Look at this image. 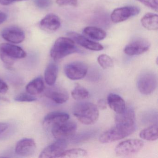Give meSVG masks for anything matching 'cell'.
<instances>
[{
    "instance_id": "6da1fadb",
    "label": "cell",
    "mask_w": 158,
    "mask_h": 158,
    "mask_svg": "<svg viewBox=\"0 0 158 158\" xmlns=\"http://www.w3.org/2000/svg\"><path fill=\"white\" fill-rule=\"evenodd\" d=\"M77 120L85 125H91L98 119V109L95 104L89 102H82L77 104L73 111Z\"/></svg>"
},
{
    "instance_id": "7a4b0ae2",
    "label": "cell",
    "mask_w": 158,
    "mask_h": 158,
    "mask_svg": "<svg viewBox=\"0 0 158 158\" xmlns=\"http://www.w3.org/2000/svg\"><path fill=\"white\" fill-rule=\"evenodd\" d=\"M75 42L70 38L60 37L55 41L50 51L51 57L59 60L68 55L78 52Z\"/></svg>"
},
{
    "instance_id": "3957f363",
    "label": "cell",
    "mask_w": 158,
    "mask_h": 158,
    "mask_svg": "<svg viewBox=\"0 0 158 158\" xmlns=\"http://www.w3.org/2000/svg\"><path fill=\"white\" fill-rule=\"evenodd\" d=\"M135 126H125L115 125V126L102 134L99 140L102 143H108L123 139L135 131Z\"/></svg>"
},
{
    "instance_id": "277c9868",
    "label": "cell",
    "mask_w": 158,
    "mask_h": 158,
    "mask_svg": "<svg viewBox=\"0 0 158 158\" xmlns=\"http://www.w3.org/2000/svg\"><path fill=\"white\" fill-rule=\"evenodd\" d=\"M77 128L75 123L68 120L52 126V132L57 140H66L74 135Z\"/></svg>"
},
{
    "instance_id": "5b68a950",
    "label": "cell",
    "mask_w": 158,
    "mask_h": 158,
    "mask_svg": "<svg viewBox=\"0 0 158 158\" xmlns=\"http://www.w3.org/2000/svg\"><path fill=\"white\" fill-rule=\"evenodd\" d=\"M144 146V142L139 139H130L121 142L115 149L116 154L120 156H128L139 152Z\"/></svg>"
},
{
    "instance_id": "8992f818",
    "label": "cell",
    "mask_w": 158,
    "mask_h": 158,
    "mask_svg": "<svg viewBox=\"0 0 158 158\" xmlns=\"http://www.w3.org/2000/svg\"><path fill=\"white\" fill-rule=\"evenodd\" d=\"M138 89L141 94L148 95L152 93L157 86V76L152 73L142 74L138 79Z\"/></svg>"
},
{
    "instance_id": "52a82bcc",
    "label": "cell",
    "mask_w": 158,
    "mask_h": 158,
    "mask_svg": "<svg viewBox=\"0 0 158 158\" xmlns=\"http://www.w3.org/2000/svg\"><path fill=\"white\" fill-rule=\"evenodd\" d=\"M88 67L86 64L80 61L70 63L65 65L64 73L69 79L79 80L84 78L87 74Z\"/></svg>"
},
{
    "instance_id": "ba28073f",
    "label": "cell",
    "mask_w": 158,
    "mask_h": 158,
    "mask_svg": "<svg viewBox=\"0 0 158 158\" xmlns=\"http://www.w3.org/2000/svg\"><path fill=\"white\" fill-rule=\"evenodd\" d=\"M67 146L66 140H57L45 148L40 154L39 158H61Z\"/></svg>"
},
{
    "instance_id": "9c48e42d",
    "label": "cell",
    "mask_w": 158,
    "mask_h": 158,
    "mask_svg": "<svg viewBox=\"0 0 158 158\" xmlns=\"http://www.w3.org/2000/svg\"><path fill=\"white\" fill-rule=\"evenodd\" d=\"M140 13L139 8L135 6H127L115 9L111 15V20L114 23H119L126 21Z\"/></svg>"
},
{
    "instance_id": "30bf717a",
    "label": "cell",
    "mask_w": 158,
    "mask_h": 158,
    "mask_svg": "<svg viewBox=\"0 0 158 158\" xmlns=\"http://www.w3.org/2000/svg\"><path fill=\"white\" fill-rule=\"evenodd\" d=\"M150 43L144 39H138L127 44L124 49L126 54L129 56L139 55L145 53L149 49Z\"/></svg>"
},
{
    "instance_id": "8fae6325",
    "label": "cell",
    "mask_w": 158,
    "mask_h": 158,
    "mask_svg": "<svg viewBox=\"0 0 158 158\" xmlns=\"http://www.w3.org/2000/svg\"><path fill=\"white\" fill-rule=\"evenodd\" d=\"M67 35L77 44L87 49L95 51H99L103 49V47L101 44L92 41L78 33L69 32Z\"/></svg>"
},
{
    "instance_id": "7c38bea8",
    "label": "cell",
    "mask_w": 158,
    "mask_h": 158,
    "mask_svg": "<svg viewBox=\"0 0 158 158\" xmlns=\"http://www.w3.org/2000/svg\"><path fill=\"white\" fill-rule=\"evenodd\" d=\"M2 36L5 40L15 44L22 43L25 38L23 31L16 26L6 27L2 31Z\"/></svg>"
},
{
    "instance_id": "4fadbf2b",
    "label": "cell",
    "mask_w": 158,
    "mask_h": 158,
    "mask_svg": "<svg viewBox=\"0 0 158 158\" xmlns=\"http://www.w3.org/2000/svg\"><path fill=\"white\" fill-rule=\"evenodd\" d=\"M36 145L32 139L24 138L19 140L16 144L15 151L18 155L28 157L35 153Z\"/></svg>"
},
{
    "instance_id": "5bb4252c",
    "label": "cell",
    "mask_w": 158,
    "mask_h": 158,
    "mask_svg": "<svg viewBox=\"0 0 158 158\" xmlns=\"http://www.w3.org/2000/svg\"><path fill=\"white\" fill-rule=\"evenodd\" d=\"M45 96L58 104H62L69 99L68 92L64 89L60 87L54 86L46 89Z\"/></svg>"
},
{
    "instance_id": "9a60e30c",
    "label": "cell",
    "mask_w": 158,
    "mask_h": 158,
    "mask_svg": "<svg viewBox=\"0 0 158 158\" xmlns=\"http://www.w3.org/2000/svg\"><path fill=\"white\" fill-rule=\"evenodd\" d=\"M61 25L60 18L54 14L46 15L40 23V27L44 31L52 32L56 31Z\"/></svg>"
},
{
    "instance_id": "2e32d148",
    "label": "cell",
    "mask_w": 158,
    "mask_h": 158,
    "mask_svg": "<svg viewBox=\"0 0 158 158\" xmlns=\"http://www.w3.org/2000/svg\"><path fill=\"white\" fill-rule=\"evenodd\" d=\"M0 52L15 60L23 59L27 55L25 52L22 48L9 43L0 44Z\"/></svg>"
},
{
    "instance_id": "e0dca14e",
    "label": "cell",
    "mask_w": 158,
    "mask_h": 158,
    "mask_svg": "<svg viewBox=\"0 0 158 158\" xmlns=\"http://www.w3.org/2000/svg\"><path fill=\"white\" fill-rule=\"evenodd\" d=\"M135 113L132 108H126L123 112L117 114L115 116V124L125 126H135Z\"/></svg>"
},
{
    "instance_id": "ac0fdd59",
    "label": "cell",
    "mask_w": 158,
    "mask_h": 158,
    "mask_svg": "<svg viewBox=\"0 0 158 158\" xmlns=\"http://www.w3.org/2000/svg\"><path fill=\"white\" fill-rule=\"evenodd\" d=\"M70 116L64 112L54 111L48 114L44 119V124L46 126H51L69 120Z\"/></svg>"
},
{
    "instance_id": "d6986e66",
    "label": "cell",
    "mask_w": 158,
    "mask_h": 158,
    "mask_svg": "<svg viewBox=\"0 0 158 158\" xmlns=\"http://www.w3.org/2000/svg\"><path fill=\"white\" fill-rule=\"evenodd\" d=\"M107 103L110 108L116 114L123 112L126 109L125 102L119 95L110 93L107 98Z\"/></svg>"
},
{
    "instance_id": "ffe728a7",
    "label": "cell",
    "mask_w": 158,
    "mask_h": 158,
    "mask_svg": "<svg viewBox=\"0 0 158 158\" xmlns=\"http://www.w3.org/2000/svg\"><path fill=\"white\" fill-rule=\"evenodd\" d=\"M27 92L32 95H36L41 93L45 89L44 81L42 77H38L28 83L27 85Z\"/></svg>"
},
{
    "instance_id": "44dd1931",
    "label": "cell",
    "mask_w": 158,
    "mask_h": 158,
    "mask_svg": "<svg viewBox=\"0 0 158 158\" xmlns=\"http://www.w3.org/2000/svg\"><path fill=\"white\" fill-rule=\"evenodd\" d=\"M140 22L143 27L148 30H157L158 29V15L147 13L141 18Z\"/></svg>"
},
{
    "instance_id": "7402d4cb",
    "label": "cell",
    "mask_w": 158,
    "mask_h": 158,
    "mask_svg": "<svg viewBox=\"0 0 158 158\" xmlns=\"http://www.w3.org/2000/svg\"><path fill=\"white\" fill-rule=\"evenodd\" d=\"M59 68L56 64L51 63L46 68L45 72V79L46 83L49 86L55 84L58 77Z\"/></svg>"
},
{
    "instance_id": "603a6c76",
    "label": "cell",
    "mask_w": 158,
    "mask_h": 158,
    "mask_svg": "<svg viewBox=\"0 0 158 158\" xmlns=\"http://www.w3.org/2000/svg\"><path fill=\"white\" fill-rule=\"evenodd\" d=\"M83 34L95 40H103L106 37V33L101 28L95 27H87L84 28Z\"/></svg>"
},
{
    "instance_id": "cb8c5ba5",
    "label": "cell",
    "mask_w": 158,
    "mask_h": 158,
    "mask_svg": "<svg viewBox=\"0 0 158 158\" xmlns=\"http://www.w3.org/2000/svg\"><path fill=\"white\" fill-rule=\"evenodd\" d=\"M142 139L148 141H154L158 139V125L157 124L152 125L143 129L139 134Z\"/></svg>"
},
{
    "instance_id": "d4e9b609",
    "label": "cell",
    "mask_w": 158,
    "mask_h": 158,
    "mask_svg": "<svg viewBox=\"0 0 158 158\" xmlns=\"http://www.w3.org/2000/svg\"><path fill=\"white\" fill-rule=\"evenodd\" d=\"M71 94L73 98L76 100H82L87 98L89 96L88 90L78 84L76 85Z\"/></svg>"
},
{
    "instance_id": "484cf974",
    "label": "cell",
    "mask_w": 158,
    "mask_h": 158,
    "mask_svg": "<svg viewBox=\"0 0 158 158\" xmlns=\"http://www.w3.org/2000/svg\"><path fill=\"white\" fill-rule=\"evenodd\" d=\"M85 150L81 148H73L65 150L61 158H84L87 156Z\"/></svg>"
},
{
    "instance_id": "4316f807",
    "label": "cell",
    "mask_w": 158,
    "mask_h": 158,
    "mask_svg": "<svg viewBox=\"0 0 158 158\" xmlns=\"http://www.w3.org/2000/svg\"><path fill=\"white\" fill-rule=\"evenodd\" d=\"M99 64L103 69L111 68L114 66V62L112 59L106 54H102L98 58Z\"/></svg>"
},
{
    "instance_id": "83f0119b",
    "label": "cell",
    "mask_w": 158,
    "mask_h": 158,
    "mask_svg": "<svg viewBox=\"0 0 158 158\" xmlns=\"http://www.w3.org/2000/svg\"><path fill=\"white\" fill-rule=\"evenodd\" d=\"M37 99V98L34 95H31L28 93H21L15 98V101L19 102H32L36 101Z\"/></svg>"
},
{
    "instance_id": "f1b7e54d",
    "label": "cell",
    "mask_w": 158,
    "mask_h": 158,
    "mask_svg": "<svg viewBox=\"0 0 158 158\" xmlns=\"http://www.w3.org/2000/svg\"><path fill=\"white\" fill-rule=\"evenodd\" d=\"M137 1L141 2L145 6L154 11H157L158 9V0H136Z\"/></svg>"
},
{
    "instance_id": "f546056e",
    "label": "cell",
    "mask_w": 158,
    "mask_h": 158,
    "mask_svg": "<svg viewBox=\"0 0 158 158\" xmlns=\"http://www.w3.org/2000/svg\"><path fill=\"white\" fill-rule=\"evenodd\" d=\"M0 59L8 66H12L15 61V60L7 56L1 52H0Z\"/></svg>"
},
{
    "instance_id": "4dcf8cb0",
    "label": "cell",
    "mask_w": 158,
    "mask_h": 158,
    "mask_svg": "<svg viewBox=\"0 0 158 158\" xmlns=\"http://www.w3.org/2000/svg\"><path fill=\"white\" fill-rule=\"evenodd\" d=\"M56 2L60 6H71L76 7L77 5V0H57Z\"/></svg>"
},
{
    "instance_id": "1f68e13d",
    "label": "cell",
    "mask_w": 158,
    "mask_h": 158,
    "mask_svg": "<svg viewBox=\"0 0 158 158\" xmlns=\"http://www.w3.org/2000/svg\"><path fill=\"white\" fill-rule=\"evenodd\" d=\"M35 3L38 8L44 9L50 6L51 0H35Z\"/></svg>"
},
{
    "instance_id": "d6a6232c",
    "label": "cell",
    "mask_w": 158,
    "mask_h": 158,
    "mask_svg": "<svg viewBox=\"0 0 158 158\" xmlns=\"http://www.w3.org/2000/svg\"><path fill=\"white\" fill-rule=\"evenodd\" d=\"M9 89L7 84L3 80L0 79V93H5Z\"/></svg>"
},
{
    "instance_id": "836d02e7",
    "label": "cell",
    "mask_w": 158,
    "mask_h": 158,
    "mask_svg": "<svg viewBox=\"0 0 158 158\" xmlns=\"http://www.w3.org/2000/svg\"><path fill=\"white\" fill-rule=\"evenodd\" d=\"M25 0H0V4L2 5H9L15 2L22 1Z\"/></svg>"
},
{
    "instance_id": "e575fe53",
    "label": "cell",
    "mask_w": 158,
    "mask_h": 158,
    "mask_svg": "<svg viewBox=\"0 0 158 158\" xmlns=\"http://www.w3.org/2000/svg\"><path fill=\"white\" fill-rule=\"evenodd\" d=\"M98 106L101 110H105L106 108V102L104 99H100L98 102Z\"/></svg>"
},
{
    "instance_id": "d590c367",
    "label": "cell",
    "mask_w": 158,
    "mask_h": 158,
    "mask_svg": "<svg viewBox=\"0 0 158 158\" xmlns=\"http://www.w3.org/2000/svg\"><path fill=\"white\" fill-rule=\"evenodd\" d=\"M8 127V124L4 123H0V134L5 131Z\"/></svg>"
},
{
    "instance_id": "8d00e7d4",
    "label": "cell",
    "mask_w": 158,
    "mask_h": 158,
    "mask_svg": "<svg viewBox=\"0 0 158 158\" xmlns=\"http://www.w3.org/2000/svg\"><path fill=\"white\" fill-rule=\"evenodd\" d=\"M7 15L3 12H0V24L3 23L7 20Z\"/></svg>"
}]
</instances>
